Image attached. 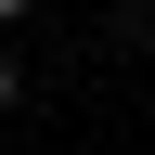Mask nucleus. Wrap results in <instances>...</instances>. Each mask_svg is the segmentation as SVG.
Returning <instances> with one entry per match:
<instances>
[{
	"label": "nucleus",
	"instance_id": "nucleus-1",
	"mask_svg": "<svg viewBox=\"0 0 155 155\" xmlns=\"http://www.w3.org/2000/svg\"><path fill=\"white\" fill-rule=\"evenodd\" d=\"M0 116H13V65H0Z\"/></svg>",
	"mask_w": 155,
	"mask_h": 155
},
{
	"label": "nucleus",
	"instance_id": "nucleus-2",
	"mask_svg": "<svg viewBox=\"0 0 155 155\" xmlns=\"http://www.w3.org/2000/svg\"><path fill=\"white\" fill-rule=\"evenodd\" d=\"M13 13H26V0H0V26H13Z\"/></svg>",
	"mask_w": 155,
	"mask_h": 155
}]
</instances>
